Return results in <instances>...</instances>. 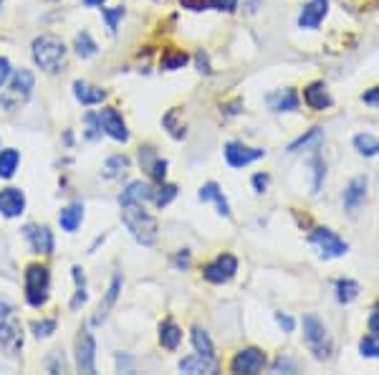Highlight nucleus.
I'll return each instance as SVG.
<instances>
[{
  "instance_id": "obj_16",
  "label": "nucleus",
  "mask_w": 379,
  "mask_h": 375,
  "mask_svg": "<svg viewBox=\"0 0 379 375\" xmlns=\"http://www.w3.org/2000/svg\"><path fill=\"white\" fill-rule=\"evenodd\" d=\"M139 162H142V168L147 170L155 180H165V175H167V160H162L149 145L139 147Z\"/></svg>"
},
{
  "instance_id": "obj_52",
  "label": "nucleus",
  "mask_w": 379,
  "mask_h": 375,
  "mask_svg": "<svg viewBox=\"0 0 379 375\" xmlns=\"http://www.w3.org/2000/svg\"><path fill=\"white\" fill-rule=\"evenodd\" d=\"M273 370H276V373H278V370H296V368H294V365H291L289 360H283V357H278L276 365H273Z\"/></svg>"
},
{
  "instance_id": "obj_8",
  "label": "nucleus",
  "mask_w": 379,
  "mask_h": 375,
  "mask_svg": "<svg viewBox=\"0 0 379 375\" xmlns=\"http://www.w3.org/2000/svg\"><path fill=\"white\" fill-rule=\"evenodd\" d=\"M76 368L81 373H97V343L89 330H81L76 337Z\"/></svg>"
},
{
  "instance_id": "obj_41",
  "label": "nucleus",
  "mask_w": 379,
  "mask_h": 375,
  "mask_svg": "<svg viewBox=\"0 0 379 375\" xmlns=\"http://www.w3.org/2000/svg\"><path fill=\"white\" fill-rule=\"evenodd\" d=\"M207 8H215L220 13H233L238 8V0H207Z\"/></svg>"
},
{
  "instance_id": "obj_54",
  "label": "nucleus",
  "mask_w": 379,
  "mask_h": 375,
  "mask_svg": "<svg viewBox=\"0 0 379 375\" xmlns=\"http://www.w3.org/2000/svg\"><path fill=\"white\" fill-rule=\"evenodd\" d=\"M0 6H3V0H0Z\"/></svg>"
},
{
  "instance_id": "obj_48",
  "label": "nucleus",
  "mask_w": 379,
  "mask_h": 375,
  "mask_svg": "<svg viewBox=\"0 0 379 375\" xmlns=\"http://www.w3.org/2000/svg\"><path fill=\"white\" fill-rule=\"evenodd\" d=\"M369 330H372V332H379V302L374 304L372 315H369Z\"/></svg>"
},
{
  "instance_id": "obj_2",
  "label": "nucleus",
  "mask_w": 379,
  "mask_h": 375,
  "mask_svg": "<svg viewBox=\"0 0 379 375\" xmlns=\"http://www.w3.org/2000/svg\"><path fill=\"white\" fill-rule=\"evenodd\" d=\"M33 61L43 69V72L53 74L58 72L66 61V46L56 36H41L33 41Z\"/></svg>"
},
{
  "instance_id": "obj_23",
  "label": "nucleus",
  "mask_w": 379,
  "mask_h": 375,
  "mask_svg": "<svg viewBox=\"0 0 379 375\" xmlns=\"http://www.w3.org/2000/svg\"><path fill=\"white\" fill-rule=\"evenodd\" d=\"M180 370L182 373H190V375H198V373H212L215 370V357H207V355H190L185 360H180Z\"/></svg>"
},
{
  "instance_id": "obj_46",
  "label": "nucleus",
  "mask_w": 379,
  "mask_h": 375,
  "mask_svg": "<svg viewBox=\"0 0 379 375\" xmlns=\"http://www.w3.org/2000/svg\"><path fill=\"white\" fill-rule=\"evenodd\" d=\"M276 322L281 324V330H286V332H294V327H296L294 317H289V315H283V312H276Z\"/></svg>"
},
{
  "instance_id": "obj_30",
  "label": "nucleus",
  "mask_w": 379,
  "mask_h": 375,
  "mask_svg": "<svg viewBox=\"0 0 379 375\" xmlns=\"http://www.w3.org/2000/svg\"><path fill=\"white\" fill-rule=\"evenodd\" d=\"M357 297H359V284H357L354 279H339V282H336V299H339L341 304L354 302Z\"/></svg>"
},
{
  "instance_id": "obj_44",
  "label": "nucleus",
  "mask_w": 379,
  "mask_h": 375,
  "mask_svg": "<svg viewBox=\"0 0 379 375\" xmlns=\"http://www.w3.org/2000/svg\"><path fill=\"white\" fill-rule=\"evenodd\" d=\"M11 74H13V69H11V61H8V58H0V89L6 86V81L11 79Z\"/></svg>"
},
{
  "instance_id": "obj_15",
  "label": "nucleus",
  "mask_w": 379,
  "mask_h": 375,
  "mask_svg": "<svg viewBox=\"0 0 379 375\" xmlns=\"http://www.w3.org/2000/svg\"><path fill=\"white\" fill-rule=\"evenodd\" d=\"M303 102L309 104L311 110L324 112L334 104V99H331V94H329V89H326L324 81H314V84H309L306 89H303Z\"/></svg>"
},
{
  "instance_id": "obj_6",
  "label": "nucleus",
  "mask_w": 379,
  "mask_h": 375,
  "mask_svg": "<svg viewBox=\"0 0 379 375\" xmlns=\"http://www.w3.org/2000/svg\"><path fill=\"white\" fill-rule=\"evenodd\" d=\"M311 241L319 246V251H322L324 259H339L344 254L349 251V244L341 239L339 233H334L331 228H316L311 233Z\"/></svg>"
},
{
  "instance_id": "obj_18",
  "label": "nucleus",
  "mask_w": 379,
  "mask_h": 375,
  "mask_svg": "<svg viewBox=\"0 0 379 375\" xmlns=\"http://www.w3.org/2000/svg\"><path fill=\"white\" fill-rule=\"evenodd\" d=\"M119 291H122V274H114V277H111L109 289H106V294H104L102 304H99V310H97V315H94V320H91V322L99 324V322H104V320H106V315H109L111 307H114L116 299H119Z\"/></svg>"
},
{
  "instance_id": "obj_29",
  "label": "nucleus",
  "mask_w": 379,
  "mask_h": 375,
  "mask_svg": "<svg viewBox=\"0 0 379 375\" xmlns=\"http://www.w3.org/2000/svg\"><path fill=\"white\" fill-rule=\"evenodd\" d=\"M18 150H0V178H13L15 170H18Z\"/></svg>"
},
{
  "instance_id": "obj_5",
  "label": "nucleus",
  "mask_w": 379,
  "mask_h": 375,
  "mask_svg": "<svg viewBox=\"0 0 379 375\" xmlns=\"http://www.w3.org/2000/svg\"><path fill=\"white\" fill-rule=\"evenodd\" d=\"M33 84H36V79H33V74L28 69H18L15 74H11V86L3 94V104H6L8 110H13L20 102H26L31 97Z\"/></svg>"
},
{
  "instance_id": "obj_20",
  "label": "nucleus",
  "mask_w": 379,
  "mask_h": 375,
  "mask_svg": "<svg viewBox=\"0 0 379 375\" xmlns=\"http://www.w3.org/2000/svg\"><path fill=\"white\" fill-rule=\"evenodd\" d=\"M268 107L273 112H294L298 110V94L294 89H281L268 97Z\"/></svg>"
},
{
  "instance_id": "obj_11",
  "label": "nucleus",
  "mask_w": 379,
  "mask_h": 375,
  "mask_svg": "<svg viewBox=\"0 0 379 375\" xmlns=\"http://www.w3.org/2000/svg\"><path fill=\"white\" fill-rule=\"evenodd\" d=\"M99 122H102V130L106 132L111 140H116V143H127L129 140L127 124H124L122 114L116 110H102L99 112Z\"/></svg>"
},
{
  "instance_id": "obj_28",
  "label": "nucleus",
  "mask_w": 379,
  "mask_h": 375,
  "mask_svg": "<svg viewBox=\"0 0 379 375\" xmlns=\"http://www.w3.org/2000/svg\"><path fill=\"white\" fill-rule=\"evenodd\" d=\"M354 147L357 152L364 157H374L379 155V140L369 132H361V135H354Z\"/></svg>"
},
{
  "instance_id": "obj_40",
  "label": "nucleus",
  "mask_w": 379,
  "mask_h": 375,
  "mask_svg": "<svg viewBox=\"0 0 379 375\" xmlns=\"http://www.w3.org/2000/svg\"><path fill=\"white\" fill-rule=\"evenodd\" d=\"M102 15H104V20H106V26H109L111 31H116L119 20L124 18V8L116 6V8H111V11H102Z\"/></svg>"
},
{
  "instance_id": "obj_53",
  "label": "nucleus",
  "mask_w": 379,
  "mask_h": 375,
  "mask_svg": "<svg viewBox=\"0 0 379 375\" xmlns=\"http://www.w3.org/2000/svg\"><path fill=\"white\" fill-rule=\"evenodd\" d=\"M104 0H84V6H102Z\"/></svg>"
},
{
  "instance_id": "obj_47",
  "label": "nucleus",
  "mask_w": 379,
  "mask_h": 375,
  "mask_svg": "<svg viewBox=\"0 0 379 375\" xmlns=\"http://www.w3.org/2000/svg\"><path fill=\"white\" fill-rule=\"evenodd\" d=\"M253 188H256V193H263L268 188V175H253Z\"/></svg>"
},
{
  "instance_id": "obj_3",
  "label": "nucleus",
  "mask_w": 379,
  "mask_h": 375,
  "mask_svg": "<svg viewBox=\"0 0 379 375\" xmlns=\"http://www.w3.org/2000/svg\"><path fill=\"white\" fill-rule=\"evenodd\" d=\"M303 340H306V348L314 353L316 360H329L331 357V335H329L326 324L316 315H306L303 317Z\"/></svg>"
},
{
  "instance_id": "obj_9",
  "label": "nucleus",
  "mask_w": 379,
  "mask_h": 375,
  "mask_svg": "<svg viewBox=\"0 0 379 375\" xmlns=\"http://www.w3.org/2000/svg\"><path fill=\"white\" fill-rule=\"evenodd\" d=\"M266 365V353L258 348H245L240 350L238 355L233 357L230 370L233 373H245V375H256L258 370H263Z\"/></svg>"
},
{
  "instance_id": "obj_32",
  "label": "nucleus",
  "mask_w": 379,
  "mask_h": 375,
  "mask_svg": "<svg viewBox=\"0 0 379 375\" xmlns=\"http://www.w3.org/2000/svg\"><path fill=\"white\" fill-rule=\"evenodd\" d=\"M71 274H74V279H76V294H74V299H71V310H78L81 304L86 302V284H84V272H81V266H74L71 269Z\"/></svg>"
},
{
  "instance_id": "obj_42",
  "label": "nucleus",
  "mask_w": 379,
  "mask_h": 375,
  "mask_svg": "<svg viewBox=\"0 0 379 375\" xmlns=\"http://www.w3.org/2000/svg\"><path fill=\"white\" fill-rule=\"evenodd\" d=\"M86 140H99V130H102V122H99V114H86Z\"/></svg>"
},
{
  "instance_id": "obj_22",
  "label": "nucleus",
  "mask_w": 379,
  "mask_h": 375,
  "mask_svg": "<svg viewBox=\"0 0 379 375\" xmlns=\"http://www.w3.org/2000/svg\"><path fill=\"white\" fill-rule=\"evenodd\" d=\"M200 201L205 203V201H212L215 206H218V213L220 216H230V206H228V201H225V195H223V190H220L215 183H205V185L200 188Z\"/></svg>"
},
{
  "instance_id": "obj_35",
  "label": "nucleus",
  "mask_w": 379,
  "mask_h": 375,
  "mask_svg": "<svg viewBox=\"0 0 379 375\" xmlns=\"http://www.w3.org/2000/svg\"><path fill=\"white\" fill-rule=\"evenodd\" d=\"M129 168V160L124 155H114L106 160V165H104V175L106 178H116V175H122L124 170Z\"/></svg>"
},
{
  "instance_id": "obj_26",
  "label": "nucleus",
  "mask_w": 379,
  "mask_h": 375,
  "mask_svg": "<svg viewBox=\"0 0 379 375\" xmlns=\"http://www.w3.org/2000/svg\"><path fill=\"white\" fill-rule=\"evenodd\" d=\"M81 221H84V206H69L61 211V216H58V223H61V228L69 233H74L78 226H81Z\"/></svg>"
},
{
  "instance_id": "obj_7",
  "label": "nucleus",
  "mask_w": 379,
  "mask_h": 375,
  "mask_svg": "<svg viewBox=\"0 0 379 375\" xmlns=\"http://www.w3.org/2000/svg\"><path fill=\"white\" fill-rule=\"evenodd\" d=\"M238 272V259L233 256V254H220L218 259L210 261V264L202 269V277L210 282V284H225V282H230Z\"/></svg>"
},
{
  "instance_id": "obj_1",
  "label": "nucleus",
  "mask_w": 379,
  "mask_h": 375,
  "mask_svg": "<svg viewBox=\"0 0 379 375\" xmlns=\"http://www.w3.org/2000/svg\"><path fill=\"white\" fill-rule=\"evenodd\" d=\"M122 221L142 246H152L157 241L160 226L155 216L144 208V203H122Z\"/></svg>"
},
{
  "instance_id": "obj_34",
  "label": "nucleus",
  "mask_w": 379,
  "mask_h": 375,
  "mask_svg": "<svg viewBox=\"0 0 379 375\" xmlns=\"http://www.w3.org/2000/svg\"><path fill=\"white\" fill-rule=\"evenodd\" d=\"M187 61H190V56H187L185 51H167L162 56V69H165V72H177Z\"/></svg>"
},
{
  "instance_id": "obj_33",
  "label": "nucleus",
  "mask_w": 379,
  "mask_h": 375,
  "mask_svg": "<svg viewBox=\"0 0 379 375\" xmlns=\"http://www.w3.org/2000/svg\"><path fill=\"white\" fill-rule=\"evenodd\" d=\"M174 198H177V188H174V185L162 183L160 188H152V201H155V206L165 208L167 203H172Z\"/></svg>"
},
{
  "instance_id": "obj_45",
  "label": "nucleus",
  "mask_w": 379,
  "mask_h": 375,
  "mask_svg": "<svg viewBox=\"0 0 379 375\" xmlns=\"http://www.w3.org/2000/svg\"><path fill=\"white\" fill-rule=\"evenodd\" d=\"M361 102L369 104V107H379V86H372L369 91L361 94Z\"/></svg>"
},
{
  "instance_id": "obj_38",
  "label": "nucleus",
  "mask_w": 379,
  "mask_h": 375,
  "mask_svg": "<svg viewBox=\"0 0 379 375\" xmlns=\"http://www.w3.org/2000/svg\"><path fill=\"white\" fill-rule=\"evenodd\" d=\"M31 330L36 337H51L56 332V320H43V322H33Z\"/></svg>"
},
{
  "instance_id": "obj_14",
  "label": "nucleus",
  "mask_w": 379,
  "mask_h": 375,
  "mask_svg": "<svg viewBox=\"0 0 379 375\" xmlns=\"http://www.w3.org/2000/svg\"><path fill=\"white\" fill-rule=\"evenodd\" d=\"M23 233H26L28 244H31V249L36 254H53V233L48 231L46 226H26L23 228Z\"/></svg>"
},
{
  "instance_id": "obj_36",
  "label": "nucleus",
  "mask_w": 379,
  "mask_h": 375,
  "mask_svg": "<svg viewBox=\"0 0 379 375\" xmlns=\"http://www.w3.org/2000/svg\"><path fill=\"white\" fill-rule=\"evenodd\" d=\"M76 53L78 56H84V58H89V56L97 53V44H94V39H91L86 31H81L76 36Z\"/></svg>"
},
{
  "instance_id": "obj_43",
  "label": "nucleus",
  "mask_w": 379,
  "mask_h": 375,
  "mask_svg": "<svg viewBox=\"0 0 379 375\" xmlns=\"http://www.w3.org/2000/svg\"><path fill=\"white\" fill-rule=\"evenodd\" d=\"M311 168H314V193L316 190H319V185H322V178L324 175H326V165H324V160H319V157H314V160H311Z\"/></svg>"
},
{
  "instance_id": "obj_39",
  "label": "nucleus",
  "mask_w": 379,
  "mask_h": 375,
  "mask_svg": "<svg viewBox=\"0 0 379 375\" xmlns=\"http://www.w3.org/2000/svg\"><path fill=\"white\" fill-rule=\"evenodd\" d=\"M177 112H180V110H177V107H172V110H170L167 114H165V127H167V130H170V135L180 140V137H185V130L174 124V117H177Z\"/></svg>"
},
{
  "instance_id": "obj_50",
  "label": "nucleus",
  "mask_w": 379,
  "mask_h": 375,
  "mask_svg": "<svg viewBox=\"0 0 379 375\" xmlns=\"http://www.w3.org/2000/svg\"><path fill=\"white\" fill-rule=\"evenodd\" d=\"M174 264H177V266H190V251H187V249H185V251L177 254V259H174Z\"/></svg>"
},
{
  "instance_id": "obj_19",
  "label": "nucleus",
  "mask_w": 379,
  "mask_h": 375,
  "mask_svg": "<svg viewBox=\"0 0 379 375\" xmlns=\"http://www.w3.org/2000/svg\"><path fill=\"white\" fill-rule=\"evenodd\" d=\"M366 198V178H352L347 185V190H344V208H347L349 213H354L357 208L364 203Z\"/></svg>"
},
{
  "instance_id": "obj_51",
  "label": "nucleus",
  "mask_w": 379,
  "mask_h": 375,
  "mask_svg": "<svg viewBox=\"0 0 379 375\" xmlns=\"http://www.w3.org/2000/svg\"><path fill=\"white\" fill-rule=\"evenodd\" d=\"M198 66H200V72L202 74H210V66H207V56L202 51L198 53Z\"/></svg>"
},
{
  "instance_id": "obj_13",
  "label": "nucleus",
  "mask_w": 379,
  "mask_h": 375,
  "mask_svg": "<svg viewBox=\"0 0 379 375\" xmlns=\"http://www.w3.org/2000/svg\"><path fill=\"white\" fill-rule=\"evenodd\" d=\"M326 13H329V0H311L309 6H303L301 13H298V26L314 31V28L322 26Z\"/></svg>"
},
{
  "instance_id": "obj_27",
  "label": "nucleus",
  "mask_w": 379,
  "mask_h": 375,
  "mask_svg": "<svg viewBox=\"0 0 379 375\" xmlns=\"http://www.w3.org/2000/svg\"><path fill=\"white\" fill-rule=\"evenodd\" d=\"M324 140V132H322V127H311L306 135H301L296 143H291L289 145V152L294 155V152H301V150H309V147H316V145L322 143Z\"/></svg>"
},
{
  "instance_id": "obj_25",
  "label": "nucleus",
  "mask_w": 379,
  "mask_h": 375,
  "mask_svg": "<svg viewBox=\"0 0 379 375\" xmlns=\"http://www.w3.org/2000/svg\"><path fill=\"white\" fill-rule=\"evenodd\" d=\"M160 343H162V348H167V350H177V348H180L182 330L172 322V320H167V322L160 324Z\"/></svg>"
},
{
  "instance_id": "obj_49",
  "label": "nucleus",
  "mask_w": 379,
  "mask_h": 375,
  "mask_svg": "<svg viewBox=\"0 0 379 375\" xmlns=\"http://www.w3.org/2000/svg\"><path fill=\"white\" fill-rule=\"evenodd\" d=\"M11 315H13V304L8 302V299H3V297H0V320L11 317Z\"/></svg>"
},
{
  "instance_id": "obj_17",
  "label": "nucleus",
  "mask_w": 379,
  "mask_h": 375,
  "mask_svg": "<svg viewBox=\"0 0 379 375\" xmlns=\"http://www.w3.org/2000/svg\"><path fill=\"white\" fill-rule=\"evenodd\" d=\"M0 348L8 353H18L23 348V335H20L18 322H11L8 317L0 322Z\"/></svg>"
},
{
  "instance_id": "obj_31",
  "label": "nucleus",
  "mask_w": 379,
  "mask_h": 375,
  "mask_svg": "<svg viewBox=\"0 0 379 375\" xmlns=\"http://www.w3.org/2000/svg\"><path fill=\"white\" fill-rule=\"evenodd\" d=\"M193 345H195V350H198L200 355L215 357V345H212L210 335H207L202 327H195V330H193Z\"/></svg>"
},
{
  "instance_id": "obj_12",
  "label": "nucleus",
  "mask_w": 379,
  "mask_h": 375,
  "mask_svg": "<svg viewBox=\"0 0 379 375\" xmlns=\"http://www.w3.org/2000/svg\"><path fill=\"white\" fill-rule=\"evenodd\" d=\"M23 208H26V195H23V190H18V188L0 190V216L18 218V216L23 213Z\"/></svg>"
},
{
  "instance_id": "obj_24",
  "label": "nucleus",
  "mask_w": 379,
  "mask_h": 375,
  "mask_svg": "<svg viewBox=\"0 0 379 375\" xmlns=\"http://www.w3.org/2000/svg\"><path fill=\"white\" fill-rule=\"evenodd\" d=\"M74 94L81 104H102L106 99V91L86 84V81H74Z\"/></svg>"
},
{
  "instance_id": "obj_4",
  "label": "nucleus",
  "mask_w": 379,
  "mask_h": 375,
  "mask_svg": "<svg viewBox=\"0 0 379 375\" xmlns=\"http://www.w3.org/2000/svg\"><path fill=\"white\" fill-rule=\"evenodd\" d=\"M51 289V274L41 264H31L26 269V299L31 307H43L48 302Z\"/></svg>"
},
{
  "instance_id": "obj_37",
  "label": "nucleus",
  "mask_w": 379,
  "mask_h": 375,
  "mask_svg": "<svg viewBox=\"0 0 379 375\" xmlns=\"http://www.w3.org/2000/svg\"><path fill=\"white\" fill-rule=\"evenodd\" d=\"M359 353L364 357H379V332H372V335L361 337Z\"/></svg>"
},
{
  "instance_id": "obj_21",
  "label": "nucleus",
  "mask_w": 379,
  "mask_h": 375,
  "mask_svg": "<svg viewBox=\"0 0 379 375\" xmlns=\"http://www.w3.org/2000/svg\"><path fill=\"white\" fill-rule=\"evenodd\" d=\"M147 201H152V188L142 180L129 183L127 190H122V195H119V203H147Z\"/></svg>"
},
{
  "instance_id": "obj_10",
  "label": "nucleus",
  "mask_w": 379,
  "mask_h": 375,
  "mask_svg": "<svg viewBox=\"0 0 379 375\" xmlns=\"http://www.w3.org/2000/svg\"><path fill=\"white\" fill-rule=\"evenodd\" d=\"M266 152L258 147H245L240 143H228L225 145V160L230 168H245V165H251V162L261 160Z\"/></svg>"
}]
</instances>
